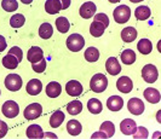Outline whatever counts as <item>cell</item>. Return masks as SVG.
Segmentation results:
<instances>
[{
	"label": "cell",
	"mask_w": 161,
	"mask_h": 139,
	"mask_svg": "<svg viewBox=\"0 0 161 139\" xmlns=\"http://www.w3.org/2000/svg\"><path fill=\"white\" fill-rule=\"evenodd\" d=\"M105 27L103 23H101V22H98V21H93L91 25H90V33L92 36H95V38H99V36H102L103 33H104L105 30Z\"/></svg>",
	"instance_id": "23"
},
{
	"label": "cell",
	"mask_w": 161,
	"mask_h": 139,
	"mask_svg": "<svg viewBox=\"0 0 161 139\" xmlns=\"http://www.w3.org/2000/svg\"><path fill=\"white\" fill-rule=\"evenodd\" d=\"M142 78L148 83H154L158 80V78H159V73H158L156 67L153 66V64H147V66L143 67V69H142Z\"/></svg>",
	"instance_id": "5"
},
{
	"label": "cell",
	"mask_w": 161,
	"mask_h": 139,
	"mask_svg": "<svg viewBox=\"0 0 161 139\" xmlns=\"http://www.w3.org/2000/svg\"><path fill=\"white\" fill-rule=\"evenodd\" d=\"M27 58H28V61L32 64H34V63L39 62L41 58H44V52H42V50L39 46H33V47H31V49L28 50Z\"/></svg>",
	"instance_id": "17"
},
{
	"label": "cell",
	"mask_w": 161,
	"mask_h": 139,
	"mask_svg": "<svg viewBox=\"0 0 161 139\" xmlns=\"http://www.w3.org/2000/svg\"><path fill=\"white\" fill-rule=\"evenodd\" d=\"M127 109L132 115H141L144 111V103L139 98H131L127 102Z\"/></svg>",
	"instance_id": "8"
},
{
	"label": "cell",
	"mask_w": 161,
	"mask_h": 139,
	"mask_svg": "<svg viewBox=\"0 0 161 139\" xmlns=\"http://www.w3.org/2000/svg\"><path fill=\"white\" fill-rule=\"evenodd\" d=\"M52 34H53V28H52V25L47 23V22H45V23H42V24L39 27V36H40L41 39H50L51 36H52Z\"/></svg>",
	"instance_id": "29"
},
{
	"label": "cell",
	"mask_w": 161,
	"mask_h": 139,
	"mask_svg": "<svg viewBox=\"0 0 161 139\" xmlns=\"http://www.w3.org/2000/svg\"><path fill=\"white\" fill-rule=\"evenodd\" d=\"M137 50L142 55H149L153 51V44L149 39H141L137 44Z\"/></svg>",
	"instance_id": "27"
},
{
	"label": "cell",
	"mask_w": 161,
	"mask_h": 139,
	"mask_svg": "<svg viewBox=\"0 0 161 139\" xmlns=\"http://www.w3.org/2000/svg\"><path fill=\"white\" fill-rule=\"evenodd\" d=\"M0 94H1V91H0Z\"/></svg>",
	"instance_id": "48"
},
{
	"label": "cell",
	"mask_w": 161,
	"mask_h": 139,
	"mask_svg": "<svg viewBox=\"0 0 161 139\" xmlns=\"http://www.w3.org/2000/svg\"><path fill=\"white\" fill-rule=\"evenodd\" d=\"M23 82L22 78L18 74H10L5 78V87L11 92H17L21 90Z\"/></svg>",
	"instance_id": "4"
},
{
	"label": "cell",
	"mask_w": 161,
	"mask_h": 139,
	"mask_svg": "<svg viewBox=\"0 0 161 139\" xmlns=\"http://www.w3.org/2000/svg\"><path fill=\"white\" fill-rule=\"evenodd\" d=\"M1 8L6 12H14L18 8V3H17V0H3Z\"/></svg>",
	"instance_id": "36"
},
{
	"label": "cell",
	"mask_w": 161,
	"mask_h": 139,
	"mask_svg": "<svg viewBox=\"0 0 161 139\" xmlns=\"http://www.w3.org/2000/svg\"><path fill=\"white\" fill-rule=\"evenodd\" d=\"M61 5H62V10H67L70 6V0H59Z\"/></svg>",
	"instance_id": "43"
},
{
	"label": "cell",
	"mask_w": 161,
	"mask_h": 139,
	"mask_svg": "<svg viewBox=\"0 0 161 139\" xmlns=\"http://www.w3.org/2000/svg\"><path fill=\"white\" fill-rule=\"evenodd\" d=\"M27 137L32 139L44 138V131L39 125H31L27 128Z\"/></svg>",
	"instance_id": "24"
},
{
	"label": "cell",
	"mask_w": 161,
	"mask_h": 139,
	"mask_svg": "<svg viewBox=\"0 0 161 139\" xmlns=\"http://www.w3.org/2000/svg\"><path fill=\"white\" fill-rule=\"evenodd\" d=\"M133 136V138L136 139H145L148 138V130L145 128V127H137L136 128V131H135V133L132 134Z\"/></svg>",
	"instance_id": "38"
},
{
	"label": "cell",
	"mask_w": 161,
	"mask_h": 139,
	"mask_svg": "<svg viewBox=\"0 0 161 139\" xmlns=\"http://www.w3.org/2000/svg\"><path fill=\"white\" fill-rule=\"evenodd\" d=\"M1 111H3V114L5 115V117L14 119V117H16L17 115L19 114V106H18V104L15 100H8V102H5L3 104Z\"/></svg>",
	"instance_id": "6"
},
{
	"label": "cell",
	"mask_w": 161,
	"mask_h": 139,
	"mask_svg": "<svg viewBox=\"0 0 161 139\" xmlns=\"http://www.w3.org/2000/svg\"><path fill=\"white\" fill-rule=\"evenodd\" d=\"M87 109H89V111L91 114H95V115H98L102 113V110H103V105H102V103H101V100L97 98H91L87 102Z\"/></svg>",
	"instance_id": "25"
},
{
	"label": "cell",
	"mask_w": 161,
	"mask_h": 139,
	"mask_svg": "<svg viewBox=\"0 0 161 139\" xmlns=\"http://www.w3.org/2000/svg\"><path fill=\"white\" fill-rule=\"evenodd\" d=\"M56 27H57V30L59 33L64 34L69 30L70 28V24H69V21L67 17H58L56 19Z\"/></svg>",
	"instance_id": "31"
},
{
	"label": "cell",
	"mask_w": 161,
	"mask_h": 139,
	"mask_svg": "<svg viewBox=\"0 0 161 139\" xmlns=\"http://www.w3.org/2000/svg\"><path fill=\"white\" fill-rule=\"evenodd\" d=\"M137 128V123L132 119H125L120 123V131L125 136H132Z\"/></svg>",
	"instance_id": "11"
},
{
	"label": "cell",
	"mask_w": 161,
	"mask_h": 139,
	"mask_svg": "<svg viewBox=\"0 0 161 139\" xmlns=\"http://www.w3.org/2000/svg\"><path fill=\"white\" fill-rule=\"evenodd\" d=\"M18 63H19L18 59L14 55H11V53H8L6 56H4V58H3V66L5 67L6 69H16Z\"/></svg>",
	"instance_id": "30"
},
{
	"label": "cell",
	"mask_w": 161,
	"mask_h": 139,
	"mask_svg": "<svg viewBox=\"0 0 161 139\" xmlns=\"http://www.w3.org/2000/svg\"><path fill=\"white\" fill-rule=\"evenodd\" d=\"M62 92V87L61 85L56 81L50 82L47 86H46V94L50 98H57Z\"/></svg>",
	"instance_id": "19"
},
{
	"label": "cell",
	"mask_w": 161,
	"mask_h": 139,
	"mask_svg": "<svg viewBox=\"0 0 161 139\" xmlns=\"http://www.w3.org/2000/svg\"><path fill=\"white\" fill-rule=\"evenodd\" d=\"M107 87H108V80H107L105 75L99 73L92 76L91 81H90V88L95 93H102L107 90Z\"/></svg>",
	"instance_id": "1"
},
{
	"label": "cell",
	"mask_w": 161,
	"mask_h": 139,
	"mask_svg": "<svg viewBox=\"0 0 161 139\" xmlns=\"http://www.w3.org/2000/svg\"><path fill=\"white\" fill-rule=\"evenodd\" d=\"M82 85L76 80H70V81L67 82L65 85V91L69 96L72 97H79L81 93H82Z\"/></svg>",
	"instance_id": "10"
},
{
	"label": "cell",
	"mask_w": 161,
	"mask_h": 139,
	"mask_svg": "<svg viewBox=\"0 0 161 139\" xmlns=\"http://www.w3.org/2000/svg\"><path fill=\"white\" fill-rule=\"evenodd\" d=\"M24 23H25V17L21 13H16L10 18V25L12 28H21L24 25Z\"/></svg>",
	"instance_id": "35"
},
{
	"label": "cell",
	"mask_w": 161,
	"mask_h": 139,
	"mask_svg": "<svg viewBox=\"0 0 161 139\" xmlns=\"http://www.w3.org/2000/svg\"><path fill=\"white\" fill-rule=\"evenodd\" d=\"M116 87L121 93H130L133 88V82L129 76H121L116 81Z\"/></svg>",
	"instance_id": "13"
},
{
	"label": "cell",
	"mask_w": 161,
	"mask_h": 139,
	"mask_svg": "<svg viewBox=\"0 0 161 139\" xmlns=\"http://www.w3.org/2000/svg\"><path fill=\"white\" fill-rule=\"evenodd\" d=\"M96 10H97V8H96V5H95V3L87 1V3H84L80 6L79 13H80V16L82 17V18L89 19L91 17H93V15L96 13Z\"/></svg>",
	"instance_id": "9"
},
{
	"label": "cell",
	"mask_w": 161,
	"mask_h": 139,
	"mask_svg": "<svg viewBox=\"0 0 161 139\" xmlns=\"http://www.w3.org/2000/svg\"><path fill=\"white\" fill-rule=\"evenodd\" d=\"M101 131L105 134V138H112L115 133V126L112 121H105L101 125Z\"/></svg>",
	"instance_id": "33"
},
{
	"label": "cell",
	"mask_w": 161,
	"mask_h": 139,
	"mask_svg": "<svg viewBox=\"0 0 161 139\" xmlns=\"http://www.w3.org/2000/svg\"><path fill=\"white\" fill-rule=\"evenodd\" d=\"M152 15V11L150 8L145 5H142V6H138L136 10H135V17L137 18L138 21H147Z\"/></svg>",
	"instance_id": "28"
},
{
	"label": "cell",
	"mask_w": 161,
	"mask_h": 139,
	"mask_svg": "<svg viewBox=\"0 0 161 139\" xmlns=\"http://www.w3.org/2000/svg\"><path fill=\"white\" fill-rule=\"evenodd\" d=\"M24 117L27 120H35L38 117H40L42 114V106L39 103H33L29 104L24 109Z\"/></svg>",
	"instance_id": "7"
},
{
	"label": "cell",
	"mask_w": 161,
	"mask_h": 139,
	"mask_svg": "<svg viewBox=\"0 0 161 139\" xmlns=\"http://www.w3.org/2000/svg\"><path fill=\"white\" fill-rule=\"evenodd\" d=\"M67 47L72 52H79L80 50L84 49L85 46V40L80 34H72L70 36H68L67 39Z\"/></svg>",
	"instance_id": "3"
},
{
	"label": "cell",
	"mask_w": 161,
	"mask_h": 139,
	"mask_svg": "<svg viewBox=\"0 0 161 139\" xmlns=\"http://www.w3.org/2000/svg\"><path fill=\"white\" fill-rule=\"evenodd\" d=\"M130 1H131V3H135V4H136V3H141V1H143V0H130Z\"/></svg>",
	"instance_id": "47"
},
{
	"label": "cell",
	"mask_w": 161,
	"mask_h": 139,
	"mask_svg": "<svg viewBox=\"0 0 161 139\" xmlns=\"http://www.w3.org/2000/svg\"><path fill=\"white\" fill-rule=\"evenodd\" d=\"M137 38V30L135 27H126L121 30V39L125 42H132Z\"/></svg>",
	"instance_id": "18"
},
{
	"label": "cell",
	"mask_w": 161,
	"mask_h": 139,
	"mask_svg": "<svg viewBox=\"0 0 161 139\" xmlns=\"http://www.w3.org/2000/svg\"><path fill=\"white\" fill-rule=\"evenodd\" d=\"M92 138H105V134L103 132H96L95 134H92Z\"/></svg>",
	"instance_id": "44"
},
{
	"label": "cell",
	"mask_w": 161,
	"mask_h": 139,
	"mask_svg": "<svg viewBox=\"0 0 161 139\" xmlns=\"http://www.w3.org/2000/svg\"><path fill=\"white\" fill-rule=\"evenodd\" d=\"M33 0H21V3H23V4H25V5H28V4H31Z\"/></svg>",
	"instance_id": "45"
},
{
	"label": "cell",
	"mask_w": 161,
	"mask_h": 139,
	"mask_svg": "<svg viewBox=\"0 0 161 139\" xmlns=\"http://www.w3.org/2000/svg\"><path fill=\"white\" fill-rule=\"evenodd\" d=\"M68 114L70 115H78L82 111V103L80 100H72L68 105H67Z\"/></svg>",
	"instance_id": "34"
},
{
	"label": "cell",
	"mask_w": 161,
	"mask_h": 139,
	"mask_svg": "<svg viewBox=\"0 0 161 139\" xmlns=\"http://www.w3.org/2000/svg\"><path fill=\"white\" fill-rule=\"evenodd\" d=\"M93 21H98V22H101V23H103V24L105 25V27H108L109 25V18H108V16L105 15V13H103V12H101V13H97V15H93Z\"/></svg>",
	"instance_id": "40"
},
{
	"label": "cell",
	"mask_w": 161,
	"mask_h": 139,
	"mask_svg": "<svg viewBox=\"0 0 161 139\" xmlns=\"http://www.w3.org/2000/svg\"><path fill=\"white\" fill-rule=\"evenodd\" d=\"M62 10V5L59 0H47L45 3V11L50 15H56Z\"/></svg>",
	"instance_id": "20"
},
{
	"label": "cell",
	"mask_w": 161,
	"mask_h": 139,
	"mask_svg": "<svg viewBox=\"0 0 161 139\" xmlns=\"http://www.w3.org/2000/svg\"><path fill=\"white\" fill-rule=\"evenodd\" d=\"M67 131H68V133L70 136L76 137L82 131V126H81V123L78 120H70V121H68V123H67Z\"/></svg>",
	"instance_id": "21"
},
{
	"label": "cell",
	"mask_w": 161,
	"mask_h": 139,
	"mask_svg": "<svg viewBox=\"0 0 161 139\" xmlns=\"http://www.w3.org/2000/svg\"><path fill=\"white\" fill-rule=\"evenodd\" d=\"M107 108L110 111H119L124 108V99L120 96H112L107 100Z\"/></svg>",
	"instance_id": "14"
},
{
	"label": "cell",
	"mask_w": 161,
	"mask_h": 139,
	"mask_svg": "<svg viewBox=\"0 0 161 139\" xmlns=\"http://www.w3.org/2000/svg\"><path fill=\"white\" fill-rule=\"evenodd\" d=\"M8 131V123L4 122V121H1V120H0V138H4V137L6 136Z\"/></svg>",
	"instance_id": "41"
},
{
	"label": "cell",
	"mask_w": 161,
	"mask_h": 139,
	"mask_svg": "<svg viewBox=\"0 0 161 139\" xmlns=\"http://www.w3.org/2000/svg\"><path fill=\"white\" fill-rule=\"evenodd\" d=\"M143 96H144V98L149 102V103H152V104H158L159 102H160V92L158 90H155L153 87H148V88H145L144 92H143Z\"/></svg>",
	"instance_id": "15"
},
{
	"label": "cell",
	"mask_w": 161,
	"mask_h": 139,
	"mask_svg": "<svg viewBox=\"0 0 161 139\" xmlns=\"http://www.w3.org/2000/svg\"><path fill=\"white\" fill-rule=\"evenodd\" d=\"M25 90L27 92L31 94V96H36V94H39L42 90V83H41L40 80H38V79H32V80H29L28 83H27V86H25Z\"/></svg>",
	"instance_id": "16"
},
{
	"label": "cell",
	"mask_w": 161,
	"mask_h": 139,
	"mask_svg": "<svg viewBox=\"0 0 161 139\" xmlns=\"http://www.w3.org/2000/svg\"><path fill=\"white\" fill-rule=\"evenodd\" d=\"M113 17L116 23L124 24L126 23L131 17V10L127 5H120L113 11Z\"/></svg>",
	"instance_id": "2"
},
{
	"label": "cell",
	"mask_w": 161,
	"mask_h": 139,
	"mask_svg": "<svg viewBox=\"0 0 161 139\" xmlns=\"http://www.w3.org/2000/svg\"><path fill=\"white\" fill-rule=\"evenodd\" d=\"M105 69H107V72L110 74V75L116 76V75L120 74L121 66L120 63H119V61L115 57H109L107 59V62H105Z\"/></svg>",
	"instance_id": "12"
},
{
	"label": "cell",
	"mask_w": 161,
	"mask_h": 139,
	"mask_svg": "<svg viewBox=\"0 0 161 139\" xmlns=\"http://www.w3.org/2000/svg\"><path fill=\"white\" fill-rule=\"evenodd\" d=\"M6 46H8V44H6L5 38L3 35H0V52H3L4 50L6 49Z\"/></svg>",
	"instance_id": "42"
},
{
	"label": "cell",
	"mask_w": 161,
	"mask_h": 139,
	"mask_svg": "<svg viewBox=\"0 0 161 139\" xmlns=\"http://www.w3.org/2000/svg\"><path fill=\"white\" fill-rule=\"evenodd\" d=\"M84 56H85V59L87 61V62H91V63H93V62H97L98 59H99V51L96 49V47H87V50L85 51V53H84Z\"/></svg>",
	"instance_id": "32"
},
{
	"label": "cell",
	"mask_w": 161,
	"mask_h": 139,
	"mask_svg": "<svg viewBox=\"0 0 161 139\" xmlns=\"http://www.w3.org/2000/svg\"><path fill=\"white\" fill-rule=\"evenodd\" d=\"M32 68L35 73H44L46 70V61H45V58H41L39 62L32 64Z\"/></svg>",
	"instance_id": "37"
},
{
	"label": "cell",
	"mask_w": 161,
	"mask_h": 139,
	"mask_svg": "<svg viewBox=\"0 0 161 139\" xmlns=\"http://www.w3.org/2000/svg\"><path fill=\"white\" fill-rule=\"evenodd\" d=\"M8 53L14 55V56L18 59V62H21V61H22V58H23V51L19 49L18 46H14V47H11L10 51H8Z\"/></svg>",
	"instance_id": "39"
},
{
	"label": "cell",
	"mask_w": 161,
	"mask_h": 139,
	"mask_svg": "<svg viewBox=\"0 0 161 139\" xmlns=\"http://www.w3.org/2000/svg\"><path fill=\"white\" fill-rule=\"evenodd\" d=\"M64 114L61 111V110H57L55 111L53 114L51 115V117H50V126L52 127V128H58L63 121H64Z\"/></svg>",
	"instance_id": "26"
},
{
	"label": "cell",
	"mask_w": 161,
	"mask_h": 139,
	"mask_svg": "<svg viewBox=\"0 0 161 139\" xmlns=\"http://www.w3.org/2000/svg\"><path fill=\"white\" fill-rule=\"evenodd\" d=\"M109 3H112V4H116V3H119L120 0H108Z\"/></svg>",
	"instance_id": "46"
},
{
	"label": "cell",
	"mask_w": 161,
	"mask_h": 139,
	"mask_svg": "<svg viewBox=\"0 0 161 139\" xmlns=\"http://www.w3.org/2000/svg\"><path fill=\"white\" fill-rule=\"evenodd\" d=\"M121 61L124 64H127V66H131L136 62V52L131 49H126L125 51L121 52Z\"/></svg>",
	"instance_id": "22"
}]
</instances>
